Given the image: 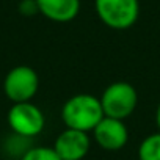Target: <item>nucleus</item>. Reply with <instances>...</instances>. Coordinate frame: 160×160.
Returning <instances> with one entry per match:
<instances>
[{
    "instance_id": "1",
    "label": "nucleus",
    "mask_w": 160,
    "mask_h": 160,
    "mask_svg": "<svg viewBox=\"0 0 160 160\" xmlns=\"http://www.w3.org/2000/svg\"><path fill=\"white\" fill-rule=\"evenodd\" d=\"M104 110L101 99L93 94H75L69 98L61 108V119L68 129L93 132L102 121Z\"/></svg>"
},
{
    "instance_id": "2",
    "label": "nucleus",
    "mask_w": 160,
    "mask_h": 160,
    "mask_svg": "<svg viewBox=\"0 0 160 160\" xmlns=\"http://www.w3.org/2000/svg\"><path fill=\"white\" fill-rule=\"evenodd\" d=\"M99 99L104 116L124 121L135 112L138 104V93L127 82H115L104 90Z\"/></svg>"
},
{
    "instance_id": "3",
    "label": "nucleus",
    "mask_w": 160,
    "mask_h": 160,
    "mask_svg": "<svg viewBox=\"0 0 160 160\" xmlns=\"http://www.w3.org/2000/svg\"><path fill=\"white\" fill-rule=\"evenodd\" d=\"M99 19L113 30H126L135 25L140 16L138 0H94Z\"/></svg>"
},
{
    "instance_id": "4",
    "label": "nucleus",
    "mask_w": 160,
    "mask_h": 160,
    "mask_svg": "<svg viewBox=\"0 0 160 160\" xmlns=\"http://www.w3.org/2000/svg\"><path fill=\"white\" fill-rule=\"evenodd\" d=\"M39 88V77L36 71L30 66L13 68L3 80L5 96L13 102H32Z\"/></svg>"
},
{
    "instance_id": "5",
    "label": "nucleus",
    "mask_w": 160,
    "mask_h": 160,
    "mask_svg": "<svg viewBox=\"0 0 160 160\" xmlns=\"http://www.w3.org/2000/svg\"><path fill=\"white\" fill-rule=\"evenodd\" d=\"M8 124L13 133L24 138H33L39 135L46 126L44 113L32 102L13 104L8 112Z\"/></svg>"
},
{
    "instance_id": "6",
    "label": "nucleus",
    "mask_w": 160,
    "mask_h": 160,
    "mask_svg": "<svg viewBox=\"0 0 160 160\" xmlns=\"http://www.w3.org/2000/svg\"><path fill=\"white\" fill-rule=\"evenodd\" d=\"M52 148L61 160H82L90 152L91 138L87 132L66 127L61 133H58Z\"/></svg>"
},
{
    "instance_id": "7",
    "label": "nucleus",
    "mask_w": 160,
    "mask_h": 160,
    "mask_svg": "<svg viewBox=\"0 0 160 160\" xmlns=\"http://www.w3.org/2000/svg\"><path fill=\"white\" fill-rule=\"evenodd\" d=\"M94 141L104 151H119L127 144L129 130L121 119L104 116L93 130Z\"/></svg>"
},
{
    "instance_id": "8",
    "label": "nucleus",
    "mask_w": 160,
    "mask_h": 160,
    "mask_svg": "<svg viewBox=\"0 0 160 160\" xmlns=\"http://www.w3.org/2000/svg\"><path fill=\"white\" fill-rule=\"evenodd\" d=\"M38 13L53 22H71L80 11V0H36Z\"/></svg>"
},
{
    "instance_id": "9",
    "label": "nucleus",
    "mask_w": 160,
    "mask_h": 160,
    "mask_svg": "<svg viewBox=\"0 0 160 160\" xmlns=\"http://www.w3.org/2000/svg\"><path fill=\"white\" fill-rule=\"evenodd\" d=\"M140 160H160V132L146 137L138 148Z\"/></svg>"
},
{
    "instance_id": "10",
    "label": "nucleus",
    "mask_w": 160,
    "mask_h": 160,
    "mask_svg": "<svg viewBox=\"0 0 160 160\" xmlns=\"http://www.w3.org/2000/svg\"><path fill=\"white\" fill-rule=\"evenodd\" d=\"M21 160H61V158L53 148L35 146V148H28L27 152L21 157Z\"/></svg>"
},
{
    "instance_id": "11",
    "label": "nucleus",
    "mask_w": 160,
    "mask_h": 160,
    "mask_svg": "<svg viewBox=\"0 0 160 160\" xmlns=\"http://www.w3.org/2000/svg\"><path fill=\"white\" fill-rule=\"evenodd\" d=\"M19 10H21V13L25 14V16H32V14L38 13L36 0H22L21 5H19Z\"/></svg>"
},
{
    "instance_id": "12",
    "label": "nucleus",
    "mask_w": 160,
    "mask_h": 160,
    "mask_svg": "<svg viewBox=\"0 0 160 160\" xmlns=\"http://www.w3.org/2000/svg\"><path fill=\"white\" fill-rule=\"evenodd\" d=\"M155 122H157V127H158V132H160V104H158L157 112H155Z\"/></svg>"
}]
</instances>
